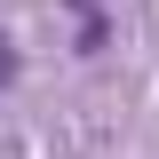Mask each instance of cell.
Returning a JSON list of instances; mask_svg holds the SVG:
<instances>
[{
  "label": "cell",
  "instance_id": "6da1fadb",
  "mask_svg": "<svg viewBox=\"0 0 159 159\" xmlns=\"http://www.w3.org/2000/svg\"><path fill=\"white\" fill-rule=\"evenodd\" d=\"M0 80H16V48H8V40H0Z\"/></svg>",
  "mask_w": 159,
  "mask_h": 159
}]
</instances>
